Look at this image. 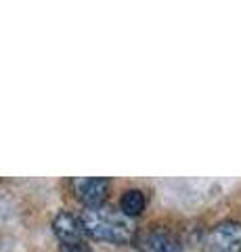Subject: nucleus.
Returning <instances> with one entry per match:
<instances>
[{"label":"nucleus","instance_id":"f257e3e1","mask_svg":"<svg viewBox=\"0 0 241 252\" xmlns=\"http://www.w3.org/2000/svg\"><path fill=\"white\" fill-rule=\"evenodd\" d=\"M80 223L90 238L109 244H130L136 235L134 219L124 215L122 210L109 206H92L84 208L80 215Z\"/></svg>","mask_w":241,"mask_h":252},{"label":"nucleus","instance_id":"f03ea898","mask_svg":"<svg viewBox=\"0 0 241 252\" xmlns=\"http://www.w3.org/2000/svg\"><path fill=\"white\" fill-rule=\"evenodd\" d=\"M204 252H241V223L222 220L204 238Z\"/></svg>","mask_w":241,"mask_h":252},{"label":"nucleus","instance_id":"7ed1b4c3","mask_svg":"<svg viewBox=\"0 0 241 252\" xmlns=\"http://www.w3.org/2000/svg\"><path fill=\"white\" fill-rule=\"evenodd\" d=\"M53 229L59 242L63 244V252H90L84 244V227L80 219L74 217L72 212H59L53 220Z\"/></svg>","mask_w":241,"mask_h":252},{"label":"nucleus","instance_id":"20e7f679","mask_svg":"<svg viewBox=\"0 0 241 252\" xmlns=\"http://www.w3.org/2000/svg\"><path fill=\"white\" fill-rule=\"evenodd\" d=\"M109 187H111V181L103 179V177H84V179L74 181L76 198L80 200L86 208L103 206L107 193H109Z\"/></svg>","mask_w":241,"mask_h":252},{"label":"nucleus","instance_id":"39448f33","mask_svg":"<svg viewBox=\"0 0 241 252\" xmlns=\"http://www.w3.org/2000/svg\"><path fill=\"white\" fill-rule=\"evenodd\" d=\"M138 252H183V248L172 231L164 229V227H155L143 235Z\"/></svg>","mask_w":241,"mask_h":252},{"label":"nucleus","instance_id":"423d86ee","mask_svg":"<svg viewBox=\"0 0 241 252\" xmlns=\"http://www.w3.org/2000/svg\"><path fill=\"white\" fill-rule=\"evenodd\" d=\"M120 210L130 219L138 217L145 210V193L141 189H126L120 198Z\"/></svg>","mask_w":241,"mask_h":252}]
</instances>
